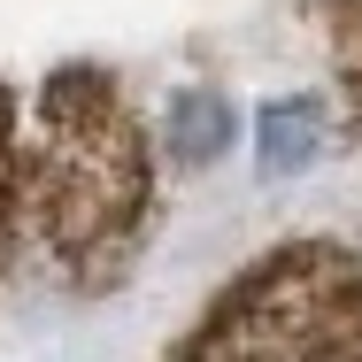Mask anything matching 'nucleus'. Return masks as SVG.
Here are the masks:
<instances>
[{"label":"nucleus","instance_id":"1","mask_svg":"<svg viewBox=\"0 0 362 362\" xmlns=\"http://www.w3.org/2000/svg\"><path fill=\"white\" fill-rule=\"evenodd\" d=\"M16 209L54 278L108 286L154 216V146L108 70H54L16 154Z\"/></svg>","mask_w":362,"mask_h":362},{"label":"nucleus","instance_id":"2","mask_svg":"<svg viewBox=\"0 0 362 362\" xmlns=\"http://www.w3.org/2000/svg\"><path fill=\"white\" fill-rule=\"evenodd\" d=\"M170 362H362V255L293 239L239 270Z\"/></svg>","mask_w":362,"mask_h":362},{"label":"nucleus","instance_id":"3","mask_svg":"<svg viewBox=\"0 0 362 362\" xmlns=\"http://www.w3.org/2000/svg\"><path fill=\"white\" fill-rule=\"evenodd\" d=\"M324 154H332V108H324V93H270L255 108V170L270 185L278 177H308Z\"/></svg>","mask_w":362,"mask_h":362},{"label":"nucleus","instance_id":"4","mask_svg":"<svg viewBox=\"0 0 362 362\" xmlns=\"http://www.w3.org/2000/svg\"><path fill=\"white\" fill-rule=\"evenodd\" d=\"M239 139V116H231V100H223L216 85H185V93H170V108H162V146H170V162H185V170H209L223 162V146Z\"/></svg>","mask_w":362,"mask_h":362},{"label":"nucleus","instance_id":"5","mask_svg":"<svg viewBox=\"0 0 362 362\" xmlns=\"http://www.w3.org/2000/svg\"><path fill=\"white\" fill-rule=\"evenodd\" d=\"M16 154H23V124H16V100L0 85V255H8V231H16Z\"/></svg>","mask_w":362,"mask_h":362}]
</instances>
